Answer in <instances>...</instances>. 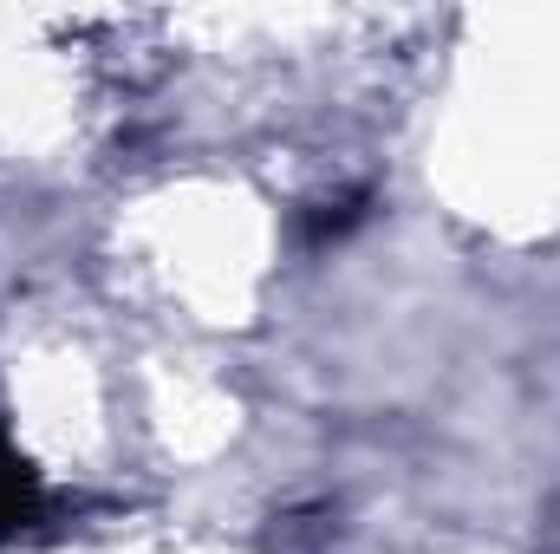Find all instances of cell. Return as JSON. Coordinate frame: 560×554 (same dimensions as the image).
<instances>
[{"instance_id":"obj_1","label":"cell","mask_w":560,"mask_h":554,"mask_svg":"<svg viewBox=\"0 0 560 554\" xmlns=\"http://www.w3.org/2000/svg\"><path fill=\"white\" fill-rule=\"evenodd\" d=\"M39 470L13 450V437L0 430V542H13V535H26L33 522H39Z\"/></svg>"},{"instance_id":"obj_2","label":"cell","mask_w":560,"mask_h":554,"mask_svg":"<svg viewBox=\"0 0 560 554\" xmlns=\"http://www.w3.org/2000/svg\"><path fill=\"white\" fill-rule=\"evenodd\" d=\"M359 216H365V196H346V203H319V209L306 216V242H332V235H346Z\"/></svg>"}]
</instances>
